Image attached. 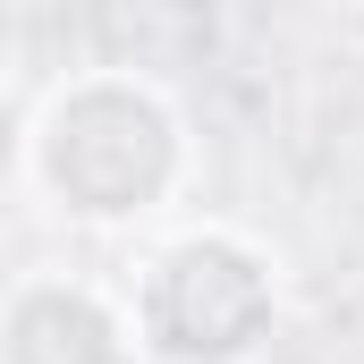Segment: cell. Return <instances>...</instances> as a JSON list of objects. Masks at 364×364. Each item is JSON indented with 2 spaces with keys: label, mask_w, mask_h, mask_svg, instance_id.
Here are the masks:
<instances>
[{
  "label": "cell",
  "mask_w": 364,
  "mask_h": 364,
  "mask_svg": "<svg viewBox=\"0 0 364 364\" xmlns=\"http://www.w3.org/2000/svg\"><path fill=\"white\" fill-rule=\"evenodd\" d=\"M195 178V127L178 93L136 68H77L17 119V186L34 212L85 237H127L178 212Z\"/></svg>",
  "instance_id": "cell-1"
},
{
  "label": "cell",
  "mask_w": 364,
  "mask_h": 364,
  "mask_svg": "<svg viewBox=\"0 0 364 364\" xmlns=\"http://www.w3.org/2000/svg\"><path fill=\"white\" fill-rule=\"evenodd\" d=\"M144 364H255L279 331V255L237 220H186L119 279Z\"/></svg>",
  "instance_id": "cell-2"
},
{
  "label": "cell",
  "mask_w": 364,
  "mask_h": 364,
  "mask_svg": "<svg viewBox=\"0 0 364 364\" xmlns=\"http://www.w3.org/2000/svg\"><path fill=\"white\" fill-rule=\"evenodd\" d=\"M0 364H144L127 296L77 272H17L0 305Z\"/></svg>",
  "instance_id": "cell-3"
}]
</instances>
